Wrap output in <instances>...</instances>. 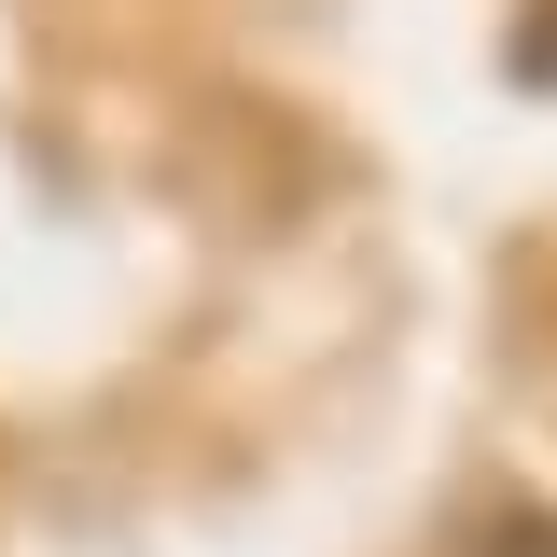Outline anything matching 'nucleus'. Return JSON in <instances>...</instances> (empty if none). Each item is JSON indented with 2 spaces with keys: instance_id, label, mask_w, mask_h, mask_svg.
Returning <instances> with one entry per match:
<instances>
[{
  "instance_id": "nucleus-1",
  "label": "nucleus",
  "mask_w": 557,
  "mask_h": 557,
  "mask_svg": "<svg viewBox=\"0 0 557 557\" xmlns=\"http://www.w3.org/2000/svg\"><path fill=\"white\" fill-rule=\"evenodd\" d=\"M474 557H557V516L544 502H502V516L474 530Z\"/></svg>"
}]
</instances>
